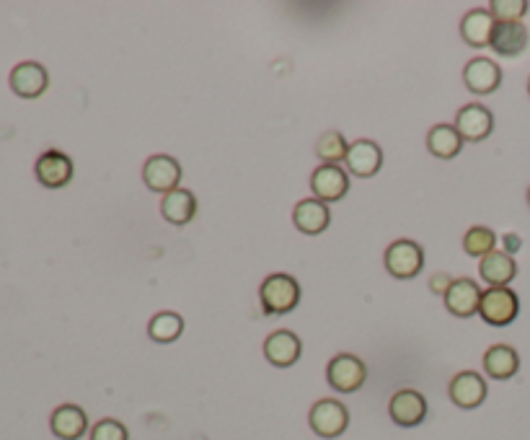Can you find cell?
Segmentation results:
<instances>
[{
  "label": "cell",
  "mask_w": 530,
  "mask_h": 440,
  "mask_svg": "<svg viewBox=\"0 0 530 440\" xmlns=\"http://www.w3.org/2000/svg\"><path fill=\"white\" fill-rule=\"evenodd\" d=\"M528 205H530V189H528Z\"/></svg>",
  "instance_id": "obj_31"
},
{
  "label": "cell",
  "mask_w": 530,
  "mask_h": 440,
  "mask_svg": "<svg viewBox=\"0 0 530 440\" xmlns=\"http://www.w3.org/2000/svg\"><path fill=\"white\" fill-rule=\"evenodd\" d=\"M494 244H497V236H494L492 228L487 226H474L471 231L463 236V249L471 257H487V254L494 252Z\"/></svg>",
  "instance_id": "obj_27"
},
{
  "label": "cell",
  "mask_w": 530,
  "mask_h": 440,
  "mask_svg": "<svg viewBox=\"0 0 530 440\" xmlns=\"http://www.w3.org/2000/svg\"><path fill=\"white\" fill-rule=\"evenodd\" d=\"M505 246H507V254H510V252H518V249H520V239H518V236H515V233H507V236H505Z\"/></svg>",
  "instance_id": "obj_30"
},
{
  "label": "cell",
  "mask_w": 530,
  "mask_h": 440,
  "mask_svg": "<svg viewBox=\"0 0 530 440\" xmlns=\"http://www.w3.org/2000/svg\"><path fill=\"white\" fill-rule=\"evenodd\" d=\"M489 13L497 24H515L528 13V0H492Z\"/></svg>",
  "instance_id": "obj_28"
},
{
  "label": "cell",
  "mask_w": 530,
  "mask_h": 440,
  "mask_svg": "<svg viewBox=\"0 0 530 440\" xmlns=\"http://www.w3.org/2000/svg\"><path fill=\"white\" fill-rule=\"evenodd\" d=\"M143 182L150 192L158 195H169L179 189L181 182V166L171 156H150L143 166Z\"/></svg>",
  "instance_id": "obj_6"
},
{
  "label": "cell",
  "mask_w": 530,
  "mask_h": 440,
  "mask_svg": "<svg viewBox=\"0 0 530 440\" xmlns=\"http://www.w3.org/2000/svg\"><path fill=\"white\" fill-rule=\"evenodd\" d=\"M311 189L316 200L329 205V202L344 200V195L350 192V176H347L344 169H339V166L321 164L311 174Z\"/></svg>",
  "instance_id": "obj_7"
},
{
  "label": "cell",
  "mask_w": 530,
  "mask_h": 440,
  "mask_svg": "<svg viewBox=\"0 0 530 440\" xmlns=\"http://www.w3.org/2000/svg\"><path fill=\"white\" fill-rule=\"evenodd\" d=\"M39 184L47 189H60L73 179V161L60 151H47L39 156L37 166H34Z\"/></svg>",
  "instance_id": "obj_13"
},
{
  "label": "cell",
  "mask_w": 530,
  "mask_h": 440,
  "mask_svg": "<svg viewBox=\"0 0 530 440\" xmlns=\"http://www.w3.org/2000/svg\"><path fill=\"white\" fill-rule=\"evenodd\" d=\"M424 252L417 241L399 239L386 249V270L399 280H412L422 272Z\"/></svg>",
  "instance_id": "obj_4"
},
{
  "label": "cell",
  "mask_w": 530,
  "mask_h": 440,
  "mask_svg": "<svg viewBox=\"0 0 530 440\" xmlns=\"http://www.w3.org/2000/svg\"><path fill=\"white\" fill-rule=\"evenodd\" d=\"M161 213L171 226H187V223H192L194 213H197V200H194L189 189L179 187L169 192V195H163Z\"/></svg>",
  "instance_id": "obj_23"
},
{
  "label": "cell",
  "mask_w": 530,
  "mask_h": 440,
  "mask_svg": "<svg viewBox=\"0 0 530 440\" xmlns=\"http://www.w3.org/2000/svg\"><path fill=\"white\" fill-rule=\"evenodd\" d=\"M184 334V319L174 311H161L150 319L148 324V337L158 345H169V342H176Z\"/></svg>",
  "instance_id": "obj_25"
},
{
  "label": "cell",
  "mask_w": 530,
  "mask_h": 440,
  "mask_svg": "<svg viewBox=\"0 0 530 440\" xmlns=\"http://www.w3.org/2000/svg\"><path fill=\"white\" fill-rule=\"evenodd\" d=\"M450 399L461 409H476L487 399V381L476 371H463L450 381Z\"/></svg>",
  "instance_id": "obj_15"
},
{
  "label": "cell",
  "mask_w": 530,
  "mask_h": 440,
  "mask_svg": "<svg viewBox=\"0 0 530 440\" xmlns=\"http://www.w3.org/2000/svg\"><path fill=\"white\" fill-rule=\"evenodd\" d=\"M347 151H350V143L342 138V132H324L316 143V153L318 158L324 161V164H334L337 166L339 161L347 158Z\"/></svg>",
  "instance_id": "obj_26"
},
{
  "label": "cell",
  "mask_w": 530,
  "mask_h": 440,
  "mask_svg": "<svg viewBox=\"0 0 530 440\" xmlns=\"http://www.w3.org/2000/svg\"><path fill=\"white\" fill-rule=\"evenodd\" d=\"M293 223L300 233L318 236V233H324L331 223L329 205L316 200V197H311V200H300L293 210Z\"/></svg>",
  "instance_id": "obj_16"
},
{
  "label": "cell",
  "mask_w": 530,
  "mask_h": 440,
  "mask_svg": "<svg viewBox=\"0 0 530 440\" xmlns=\"http://www.w3.org/2000/svg\"><path fill=\"white\" fill-rule=\"evenodd\" d=\"M479 303H481V288L468 280V277H461V280H453L445 290V306L453 316L458 319H468V316L479 314Z\"/></svg>",
  "instance_id": "obj_12"
},
{
  "label": "cell",
  "mask_w": 530,
  "mask_h": 440,
  "mask_svg": "<svg viewBox=\"0 0 530 440\" xmlns=\"http://www.w3.org/2000/svg\"><path fill=\"white\" fill-rule=\"evenodd\" d=\"M259 296H262L264 314L280 316L298 306L300 285L295 277L285 275V272H275V275H269L264 280L262 288H259Z\"/></svg>",
  "instance_id": "obj_1"
},
{
  "label": "cell",
  "mask_w": 530,
  "mask_h": 440,
  "mask_svg": "<svg viewBox=\"0 0 530 440\" xmlns=\"http://www.w3.org/2000/svg\"><path fill=\"white\" fill-rule=\"evenodd\" d=\"M484 371L494 381H507L520 371V355L510 345H494L484 352Z\"/></svg>",
  "instance_id": "obj_22"
},
{
  "label": "cell",
  "mask_w": 530,
  "mask_h": 440,
  "mask_svg": "<svg viewBox=\"0 0 530 440\" xmlns=\"http://www.w3.org/2000/svg\"><path fill=\"white\" fill-rule=\"evenodd\" d=\"M313 433L318 438H339L344 430L350 428V412L337 399H321L311 407V415H308Z\"/></svg>",
  "instance_id": "obj_3"
},
{
  "label": "cell",
  "mask_w": 530,
  "mask_h": 440,
  "mask_svg": "<svg viewBox=\"0 0 530 440\" xmlns=\"http://www.w3.org/2000/svg\"><path fill=\"white\" fill-rule=\"evenodd\" d=\"M494 16L484 8H474V11H468L461 21V37L463 42L471 44V47H489L492 44V34H494Z\"/></svg>",
  "instance_id": "obj_21"
},
{
  "label": "cell",
  "mask_w": 530,
  "mask_h": 440,
  "mask_svg": "<svg viewBox=\"0 0 530 440\" xmlns=\"http://www.w3.org/2000/svg\"><path fill=\"white\" fill-rule=\"evenodd\" d=\"M388 415L399 428H417L427 417V399L414 389H401L391 396Z\"/></svg>",
  "instance_id": "obj_8"
},
{
  "label": "cell",
  "mask_w": 530,
  "mask_h": 440,
  "mask_svg": "<svg viewBox=\"0 0 530 440\" xmlns=\"http://www.w3.org/2000/svg\"><path fill=\"white\" fill-rule=\"evenodd\" d=\"M326 378H329L331 389H337L339 394H352L365 384L368 368L355 355H337L326 368Z\"/></svg>",
  "instance_id": "obj_5"
},
{
  "label": "cell",
  "mask_w": 530,
  "mask_h": 440,
  "mask_svg": "<svg viewBox=\"0 0 530 440\" xmlns=\"http://www.w3.org/2000/svg\"><path fill=\"white\" fill-rule=\"evenodd\" d=\"M50 428L60 440H78L86 435L88 417L81 407H75V404H63V407H57L55 412H52Z\"/></svg>",
  "instance_id": "obj_19"
},
{
  "label": "cell",
  "mask_w": 530,
  "mask_h": 440,
  "mask_svg": "<svg viewBox=\"0 0 530 440\" xmlns=\"http://www.w3.org/2000/svg\"><path fill=\"white\" fill-rule=\"evenodd\" d=\"M528 94H530V78H528Z\"/></svg>",
  "instance_id": "obj_32"
},
{
  "label": "cell",
  "mask_w": 530,
  "mask_h": 440,
  "mask_svg": "<svg viewBox=\"0 0 530 440\" xmlns=\"http://www.w3.org/2000/svg\"><path fill=\"white\" fill-rule=\"evenodd\" d=\"M11 91L21 99H39L50 86V73L39 63H19L11 70Z\"/></svg>",
  "instance_id": "obj_10"
},
{
  "label": "cell",
  "mask_w": 530,
  "mask_h": 440,
  "mask_svg": "<svg viewBox=\"0 0 530 440\" xmlns=\"http://www.w3.org/2000/svg\"><path fill=\"white\" fill-rule=\"evenodd\" d=\"M344 164L350 169V174L360 176V179H370L381 171L383 166V151L373 140H355L347 151Z\"/></svg>",
  "instance_id": "obj_14"
},
{
  "label": "cell",
  "mask_w": 530,
  "mask_h": 440,
  "mask_svg": "<svg viewBox=\"0 0 530 440\" xmlns=\"http://www.w3.org/2000/svg\"><path fill=\"white\" fill-rule=\"evenodd\" d=\"M528 29H525L523 21H515V24H497L492 34V47L497 55L502 57H518L523 55L525 47H528Z\"/></svg>",
  "instance_id": "obj_20"
},
{
  "label": "cell",
  "mask_w": 530,
  "mask_h": 440,
  "mask_svg": "<svg viewBox=\"0 0 530 440\" xmlns=\"http://www.w3.org/2000/svg\"><path fill=\"white\" fill-rule=\"evenodd\" d=\"M427 148L435 158H456L463 148V138L458 135L456 125H435L427 132Z\"/></svg>",
  "instance_id": "obj_24"
},
{
  "label": "cell",
  "mask_w": 530,
  "mask_h": 440,
  "mask_svg": "<svg viewBox=\"0 0 530 440\" xmlns=\"http://www.w3.org/2000/svg\"><path fill=\"white\" fill-rule=\"evenodd\" d=\"M456 130L468 143H481L492 135L494 114L484 104H466L456 114Z\"/></svg>",
  "instance_id": "obj_9"
},
{
  "label": "cell",
  "mask_w": 530,
  "mask_h": 440,
  "mask_svg": "<svg viewBox=\"0 0 530 440\" xmlns=\"http://www.w3.org/2000/svg\"><path fill=\"white\" fill-rule=\"evenodd\" d=\"M479 275L484 283H489V288H507V283L518 275V262L512 259V254L494 249L479 262Z\"/></svg>",
  "instance_id": "obj_18"
},
{
  "label": "cell",
  "mask_w": 530,
  "mask_h": 440,
  "mask_svg": "<svg viewBox=\"0 0 530 440\" xmlns=\"http://www.w3.org/2000/svg\"><path fill=\"white\" fill-rule=\"evenodd\" d=\"M300 352H303V345L295 337L293 332H287V329H280V332H272L264 342V355L272 365L277 368H290L300 360Z\"/></svg>",
  "instance_id": "obj_17"
},
{
  "label": "cell",
  "mask_w": 530,
  "mask_h": 440,
  "mask_svg": "<svg viewBox=\"0 0 530 440\" xmlns=\"http://www.w3.org/2000/svg\"><path fill=\"white\" fill-rule=\"evenodd\" d=\"M463 83L471 94L487 96L494 94L502 83V70L489 57H474L471 63L463 68Z\"/></svg>",
  "instance_id": "obj_11"
},
{
  "label": "cell",
  "mask_w": 530,
  "mask_h": 440,
  "mask_svg": "<svg viewBox=\"0 0 530 440\" xmlns=\"http://www.w3.org/2000/svg\"><path fill=\"white\" fill-rule=\"evenodd\" d=\"M91 440H130L127 428L117 420H99L91 428Z\"/></svg>",
  "instance_id": "obj_29"
},
{
  "label": "cell",
  "mask_w": 530,
  "mask_h": 440,
  "mask_svg": "<svg viewBox=\"0 0 530 440\" xmlns=\"http://www.w3.org/2000/svg\"><path fill=\"white\" fill-rule=\"evenodd\" d=\"M520 298L510 288H489L481 293L479 316L492 327H507L518 319Z\"/></svg>",
  "instance_id": "obj_2"
}]
</instances>
